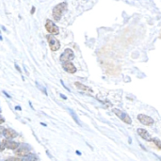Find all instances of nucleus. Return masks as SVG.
<instances>
[{
    "label": "nucleus",
    "mask_w": 161,
    "mask_h": 161,
    "mask_svg": "<svg viewBox=\"0 0 161 161\" xmlns=\"http://www.w3.org/2000/svg\"><path fill=\"white\" fill-rule=\"evenodd\" d=\"M67 9V3L66 2H62L60 3L56 6L55 8L53 9V17L56 21H58L60 18H61L62 14L63 12L66 10Z\"/></svg>",
    "instance_id": "1"
},
{
    "label": "nucleus",
    "mask_w": 161,
    "mask_h": 161,
    "mask_svg": "<svg viewBox=\"0 0 161 161\" xmlns=\"http://www.w3.org/2000/svg\"><path fill=\"white\" fill-rule=\"evenodd\" d=\"M47 41H48V44L50 48L52 51H57L60 48V42L58 41V39H56L53 35H47Z\"/></svg>",
    "instance_id": "2"
},
{
    "label": "nucleus",
    "mask_w": 161,
    "mask_h": 161,
    "mask_svg": "<svg viewBox=\"0 0 161 161\" xmlns=\"http://www.w3.org/2000/svg\"><path fill=\"white\" fill-rule=\"evenodd\" d=\"M45 28L49 33H51V34H53V35H58V33H60L58 28L55 25V23H53V21H51V20L46 21Z\"/></svg>",
    "instance_id": "3"
},
{
    "label": "nucleus",
    "mask_w": 161,
    "mask_h": 161,
    "mask_svg": "<svg viewBox=\"0 0 161 161\" xmlns=\"http://www.w3.org/2000/svg\"><path fill=\"white\" fill-rule=\"evenodd\" d=\"M74 52L71 50V49H66V50L63 52V54L61 55L60 57V61L62 63H64V62H71L72 60H74Z\"/></svg>",
    "instance_id": "4"
},
{
    "label": "nucleus",
    "mask_w": 161,
    "mask_h": 161,
    "mask_svg": "<svg viewBox=\"0 0 161 161\" xmlns=\"http://www.w3.org/2000/svg\"><path fill=\"white\" fill-rule=\"evenodd\" d=\"M113 112L115 113L116 115H117L118 117L120 118V119L122 121V122H125V124H131V122H132L131 118L129 117L128 114H126V113L122 112V110H120V109H117V108H115V109H113Z\"/></svg>",
    "instance_id": "5"
},
{
    "label": "nucleus",
    "mask_w": 161,
    "mask_h": 161,
    "mask_svg": "<svg viewBox=\"0 0 161 161\" xmlns=\"http://www.w3.org/2000/svg\"><path fill=\"white\" fill-rule=\"evenodd\" d=\"M138 120L144 125H152L154 124V119L144 114H139L138 116Z\"/></svg>",
    "instance_id": "6"
},
{
    "label": "nucleus",
    "mask_w": 161,
    "mask_h": 161,
    "mask_svg": "<svg viewBox=\"0 0 161 161\" xmlns=\"http://www.w3.org/2000/svg\"><path fill=\"white\" fill-rule=\"evenodd\" d=\"M30 153V150L28 146H25V145H22L20 147H18L15 151V154L17 155H20V157H26Z\"/></svg>",
    "instance_id": "7"
},
{
    "label": "nucleus",
    "mask_w": 161,
    "mask_h": 161,
    "mask_svg": "<svg viewBox=\"0 0 161 161\" xmlns=\"http://www.w3.org/2000/svg\"><path fill=\"white\" fill-rule=\"evenodd\" d=\"M62 67L65 71L70 73V74H74L76 72V66L72 62H64V63H62Z\"/></svg>",
    "instance_id": "8"
},
{
    "label": "nucleus",
    "mask_w": 161,
    "mask_h": 161,
    "mask_svg": "<svg viewBox=\"0 0 161 161\" xmlns=\"http://www.w3.org/2000/svg\"><path fill=\"white\" fill-rule=\"evenodd\" d=\"M2 144L4 145V147L6 148H9V149H17L19 146V144L15 141H9V139H4L2 142Z\"/></svg>",
    "instance_id": "9"
},
{
    "label": "nucleus",
    "mask_w": 161,
    "mask_h": 161,
    "mask_svg": "<svg viewBox=\"0 0 161 161\" xmlns=\"http://www.w3.org/2000/svg\"><path fill=\"white\" fill-rule=\"evenodd\" d=\"M138 134L141 137V138H143V139H145V141H152V138H151V136H150L149 133H148V132L146 131L145 129H143V128H138Z\"/></svg>",
    "instance_id": "10"
},
{
    "label": "nucleus",
    "mask_w": 161,
    "mask_h": 161,
    "mask_svg": "<svg viewBox=\"0 0 161 161\" xmlns=\"http://www.w3.org/2000/svg\"><path fill=\"white\" fill-rule=\"evenodd\" d=\"M3 135H4L7 138H13L17 136V133L14 131V130H12V129L8 128V129H5L4 134H3Z\"/></svg>",
    "instance_id": "11"
},
{
    "label": "nucleus",
    "mask_w": 161,
    "mask_h": 161,
    "mask_svg": "<svg viewBox=\"0 0 161 161\" xmlns=\"http://www.w3.org/2000/svg\"><path fill=\"white\" fill-rule=\"evenodd\" d=\"M74 85L78 88V89H80V90H85V92H92L90 88H88L87 86L83 85V84H81V83H79V82H76V83H74Z\"/></svg>",
    "instance_id": "12"
},
{
    "label": "nucleus",
    "mask_w": 161,
    "mask_h": 161,
    "mask_svg": "<svg viewBox=\"0 0 161 161\" xmlns=\"http://www.w3.org/2000/svg\"><path fill=\"white\" fill-rule=\"evenodd\" d=\"M37 157L35 155V154H28V157H26V159H25V161H37Z\"/></svg>",
    "instance_id": "13"
},
{
    "label": "nucleus",
    "mask_w": 161,
    "mask_h": 161,
    "mask_svg": "<svg viewBox=\"0 0 161 161\" xmlns=\"http://www.w3.org/2000/svg\"><path fill=\"white\" fill-rule=\"evenodd\" d=\"M152 141L157 145L159 149H161V141L159 139H157V138H152Z\"/></svg>",
    "instance_id": "14"
},
{
    "label": "nucleus",
    "mask_w": 161,
    "mask_h": 161,
    "mask_svg": "<svg viewBox=\"0 0 161 161\" xmlns=\"http://www.w3.org/2000/svg\"><path fill=\"white\" fill-rule=\"evenodd\" d=\"M6 161H23L22 158H19V157H9L8 159H6Z\"/></svg>",
    "instance_id": "15"
},
{
    "label": "nucleus",
    "mask_w": 161,
    "mask_h": 161,
    "mask_svg": "<svg viewBox=\"0 0 161 161\" xmlns=\"http://www.w3.org/2000/svg\"><path fill=\"white\" fill-rule=\"evenodd\" d=\"M4 131H5V128L2 126H0V135H2V134H4Z\"/></svg>",
    "instance_id": "16"
},
{
    "label": "nucleus",
    "mask_w": 161,
    "mask_h": 161,
    "mask_svg": "<svg viewBox=\"0 0 161 161\" xmlns=\"http://www.w3.org/2000/svg\"><path fill=\"white\" fill-rule=\"evenodd\" d=\"M4 149H5L4 145H3V144H0V152H2V151H3Z\"/></svg>",
    "instance_id": "17"
},
{
    "label": "nucleus",
    "mask_w": 161,
    "mask_h": 161,
    "mask_svg": "<svg viewBox=\"0 0 161 161\" xmlns=\"http://www.w3.org/2000/svg\"><path fill=\"white\" fill-rule=\"evenodd\" d=\"M4 118L2 117V116H0V124H3V122H4Z\"/></svg>",
    "instance_id": "18"
},
{
    "label": "nucleus",
    "mask_w": 161,
    "mask_h": 161,
    "mask_svg": "<svg viewBox=\"0 0 161 161\" xmlns=\"http://www.w3.org/2000/svg\"><path fill=\"white\" fill-rule=\"evenodd\" d=\"M160 161H161V158H160Z\"/></svg>",
    "instance_id": "19"
}]
</instances>
